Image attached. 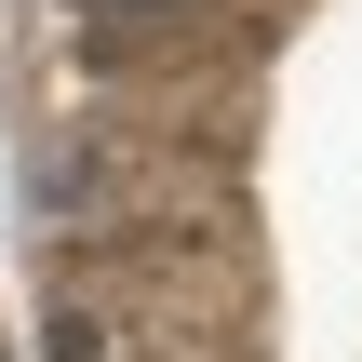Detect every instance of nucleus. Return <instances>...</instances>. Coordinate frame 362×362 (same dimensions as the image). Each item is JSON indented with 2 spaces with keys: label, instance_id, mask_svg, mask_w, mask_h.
Instances as JSON below:
<instances>
[{
  "label": "nucleus",
  "instance_id": "nucleus-1",
  "mask_svg": "<svg viewBox=\"0 0 362 362\" xmlns=\"http://www.w3.org/2000/svg\"><path fill=\"white\" fill-rule=\"evenodd\" d=\"M40 349H54V362H107V322H94V309H54Z\"/></svg>",
  "mask_w": 362,
  "mask_h": 362
},
{
  "label": "nucleus",
  "instance_id": "nucleus-2",
  "mask_svg": "<svg viewBox=\"0 0 362 362\" xmlns=\"http://www.w3.org/2000/svg\"><path fill=\"white\" fill-rule=\"evenodd\" d=\"M107 13H175V0H107Z\"/></svg>",
  "mask_w": 362,
  "mask_h": 362
}]
</instances>
